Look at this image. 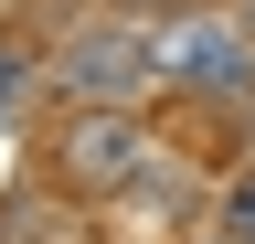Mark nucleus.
<instances>
[{"instance_id": "obj_3", "label": "nucleus", "mask_w": 255, "mask_h": 244, "mask_svg": "<svg viewBox=\"0 0 255 244\" xmlns=\"http://www.w3.org/2000/svg\"><path fill=\"white\" fill-rule=\"evenodd\" d=\"M53 85H64L75 106H128L138 85H159V43H128L117 21H96V32H64Z\"/></svg>"}, {"instance_id": "obj_4", "label": "nucleus", "mask_w": 255, "mask_h": 244, "mask_svg": "<svg viewBox=\"0 0 255 244\" xmlns=\"http://www.w3.org/2000/svg\"><path fill=\"white\" fill-rule=\"evenodd\" d=\"M0 244H85V223L64 202H43V191H21L11 212H0Z\"/></svg>"}, {"instance_id": "obj_2", "label": "nucleus", "mask_w": 255, "mask_h": 244, "mask_svg": "<svg viewBox=\"0 0 255 244\" xmlns=\"http://www.w3.org/2000/svg\"><path fill=\"white\" fill-rule=\"evenodd\" d=\"M53 180L64 191H128V180H149V128L128 106H75L53 138Z\"/></svg>"}, {"instance_id": "obj_5", "label": "nucleus", "mask_w": 255, "mask_h": 244, "mask_svg": "<svg viewBox=\"0 0 255 244\" xmlns=\"http://www.w3.org/2000/svg\"><path fill=\"white\" fill-rule=\"evenodd\" d=\"M223 234H234V244H255V170L223 191Z\"/></svg>"}, {"instance_id": "obj_1", "label": "nucleus", "mask_w": 255, "mask_h": 244, "mask_svg": "<svg viewBox=\"0 0 255 244\" xmlns=\"http://www.w3.org/2000/svg\"><path fill=\"white\" fill-rule=\"evenodd\" d=\"M159 85H181V96H245L255 85V32L234 11H170V32H159Z\"/></svg>"}, {"instance_id": "obj_6", "label": "nucleus", "mask_w": 255, "mask_h": 244, "mask_svg": "<svg viewBox=\"0 0 255 244\" xmlns=\"http://www.w3.org/2000/svg\"><path fill=\"white\" fill-rule=\"evenodd\" d=\"M117 11H159V21H170V11H191V0H117Z\"/></svg>"}]
</instances>
